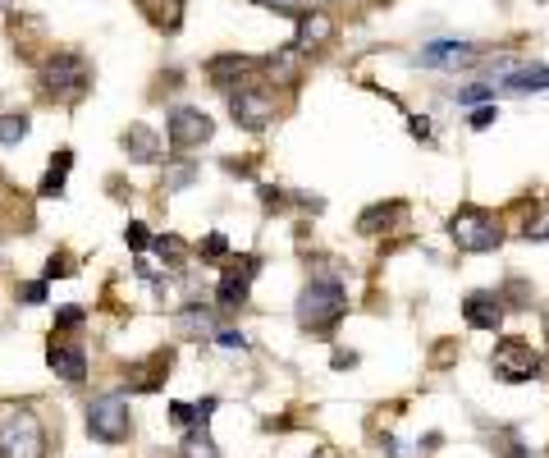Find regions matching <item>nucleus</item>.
I'll return each mask as SVG.
<instances>
[{"label": "nucleus", "instance_id": "nucleus-14", "mask_svg": "<svg viewBox=\"0 0 549 458\" xmlns=\"http://www.w3.org/2000/svg\"><path fill=\"white\" fill-rule=\"evenodd\" d=\"M252 69H257V60H252V55H216V60L206 65V74H211V83H216V88H234L238 78L252 74Z\"/></svg>", "mask_w": 549, "mask_h": 458}, {"label": "nucleus", "instance_id": "nucleus-18", "mask_svg": "<svg viewBox=\"0 0 549 458\" xmlns=\"http://www.w3.org/2000/svg\"><path fill=\"white\" fill-rule=\"evenodd\" d=\"M403 216V202H389V207H371V211H362V220H357V229L362 234H385L394 220Z\"/></svg>", "mask_w": 549, "mask_h": 458}, {"label": "nucleus", "instance_id": "nucleus-28", "mask_svg": "<svg viewBox=\"0 0 549 458\" xmlns=\"http://www.w3.org/2000/svg\"><path fill=\"white\" fill-rule=\"evenodd\" d=\"M193 179H197V170H193V165H183V170H174V175L161 179V188H165V193H179V188H188Z\"/></svg>", "mask_w": 549, "mask_h": 458}, {"label": "nucleus", "instance_id": "nucleus-33", "mask_svg": "<svg viewBox=\"0 0 549 458\" xmlns=\"http://www.w3.org/2000/svg\"><path fill=\"white\" fill-rule=\"evenodd\" d=\"M216 344H220V349H238V353H243V349H248V335H243V330H216Z\"/></svg>", "mask_w": 549, "mask_h": 458}, {"label": "nucleus", "instance_id": "nucleus-29", "mask_svg": "<svg viewBox=\"0 0 549 458\" xmlns=\"http://www.w3.org/2000/svg\"><path fill=\"white\" fill-rule=\"evenodd\" d=\"M124 243H129L133 252H142V248H151V234H147V225L142 220H133L129 229H124Z\"/></svg>", "mask_w": 549, "mask_h": 458}, {"label": "nucleus", "instance_id": "nucleus-30", "mask_svg": "<svg viewBox=\"0 0 549 458\" xmlns=\"http://www.w3.org/2000/svg\"><path fill=\"white\" fill-rule=\"evenodd\" d=\"M65 275H74V262H69L65 252H55L51 262H46V275H42V280H65Z\"/></svg>", "mask_w": 549, "mask_h": 458}, {"label": "nucleus", "instance_id": "nucleus-3", "mask_svg": "<svg viewBox=\"0 0 549 458\" xmlns=\"http://www.w3.org/2000/svg\"><path fill=\"white\" fill-rule=\"evenodd\" d=\"M92 88V65L78 51H55L42 65V92L55 101H78Z\"/></svg>", "mask_w": 549, "mask_h": 458}, {"label": "nucleus", "instance_id": "nucleus-31", "mask_svg": "<svg viewBox=\"0 0 549 458\" xmlns=\"http://www.w3.org/2000/svg\"><path fill=\"white\" fill-rule=\"evenodd\" d=\"M170 422H174V426H188V431H193V426H197V408H193V404H170Z\"/></svg>", "mask_w": 549, "mask_h": 458}, {"label": "nucleus", "instance_id": "nucleus-16", "mask_svg": "<svg viewBox=\"0 0 549 458\" xmlns=\"http://www.w3.org/2000/svg\"><path fill=\"white\" fill-rule=\"evenodd\" d=\"M174 330H179V335H216V312L202 303H188L179 317H174Z\"/></svg>", "mask_w": 549, "mask_h": 458}, {"label": "nucleus", "instance_id": "nucleus-34", "mask_svg": "<svg viewBox=\"0 0 549 458\" xmlns=\"http://www.w3.org/2000/svg\"><path fill=\"white\" fill-rule=\"evenodd\" d=\"M490 92H495V88H490V83H472V88H463V92H458V101H463V106H476V101H485V97H490Z\"/></svg>", "mask_w": 549, "mask_h": 458}, {"label": "nucleus", "instance_id": "nucleus-20", "mask_svg": "<svg viewBox=\"0 0 549 458\" xmlns=\"http://www.w3.org/2000/svg\"><path fill=\"white\" fill-rule=\"evenodd\" d=\"M69 165H74V152H60L51 161V170H46V179H42V188H37V193L42 197H60L65 193V175H69Z\"/></svg>", "mask_w": 549, "mask_h": 458}, {"label": "nucleus", "instance_id": "nucleus-21", "mask_svg": "<svg viewBox=\"0 0 549 458\" xmlns=\"http://www.w3.org/2000/svg\"><path fill=\"white\" fill-rule=\"evenodd\" d=\"M522 239H531V243H549V197L531 207L527 225H522Z\"/></svg>", "mask_w": 549, "mask_h": 458}, {"label": "nucleus", "instance_id": "nucleus-6", "mask_svg": "<svg viewBox=\"0 0 549 458\" xmlns=\"http://www.w3.org/2000/svg\"><path fill=\"white\" fill-rule=\"evenodd\" d=\"M490 371L499 381L517 385V381H536L540 376V353L531 349L527 339H499L495 353H490Z\"/></svg>", "mask_w": 549, "mask_h": 458}, {"label": "nucleus", "instance_id": "nucleus-1", "mask_svg": "<svg viewBox=\"0 0 549 458\" xmlns=\"http://www.w3.org/2000/svg\"><path fill=\"white\" fill-rule=\"evenodd\" d=\"M348 312V294H344V284L339 280H312L307 289L298 294V326L302 330H312V335H330L339 321H344Z\"/></svg>", "mask_w": 549, "mask_h": 458}, {"label": "nucleus", "instance_id": "nucleus-10", "mask_svg": "<svg viewBox=\"0 0 549 458\" xmlns=\"http://www.w3.org/2000/svg\"><path fill=\"white\" fill-rule=\"evenodd\" d=\"M463 321L472 330H499L504 326V298L490 294V289H476L463 298Z\"/></svg>", "mask_w": 549, "mask_h": 458}, {"label": "nucleus", "instance_id": "nucleus-15", "mask_svg": "<svg viewBox=\"0 0 549 458\" xmlns=\"http://www.w3.org/2000/svg\"><path fill=\"white\" fill-rule=\"evenodd\" d=\"M124 152L133 156V161H142V165H151V161H161V138L147 129V124H133L129 133H124Z\"/></svg>", "mask_w": 549, "mask_h": 458}, {"label": "nucleus", "instance_id": "nucleus-38", "mask_svg": "<svg viewBox=\"0 0 549 458\" xmlns=\"http://www.w3.org/2000/svg\"><path fill=\"white\" fill-rule=\"evenodd\" d=\"M261 202H266V207H289V197H284V188H261Z\"/></svg>", "mask_w": 549, "mask_h": 458}, {"label": "nucleus", "instance_id": "nucleus-7", "mask_svg": "<svg viewBox=\"0 0 549 458\" xmlns=\"http://www.w3.org/2000/svg\"><path fill=\"white\" fill-rule=\"evenodd\" d=\"M216 133V120L197 106H179L170 110V120H165V142H170V152H193L202 142H211Z\"/></svg>", "mask_w": 549, "mask_h": 458}, {"label": "nucleus", "instance_id": "nucleus-32", "mask_svg": "<svg viewBox=\"0 0 549 458\" xmlns=\"http://www.w3.org/2000/svg\"><path fill=\"white\" fill-rule=\"evenodd\" d=\"M74 326H83V307H60L55 312V330H74Z\"/></svg>", "mask_w": 549, "mask_h": 458}, {"label": "nucleus", "instance_id": "nucleus-26", "mask_svg": "<svg viewBox=\"0 0 549 458\" xmlns=\"http://www.w3.org/2000/svg\"><path fill=\"white\" fill-rule=\"evenodd\" d=\"M261 10H275V14H289V19H302L307 14V0H257Z\"/></svg>", "mask_w": 549, "mask_h": 458}, {"label": "nucleus", "instance_id": "nucleus-5", "mask_svg": "<svg viewBox=\"0 0 549 458\" xmlns=\"http://www.w3.org/2000/svg\"><path fill=\"white\" fill-rule=\"evenodd\" d=\"M133 431V417H129V399L124 394H101L87 404V436L101 440V445H124Z\"/></svg>", "mask_w": 549, "mask_h": 458}, {"label": "nucleus", "instance_id": "nucleus-2", "mask_svg": "<svg viewBox=\"0 0 549 458\" xmlns=\"http://www.w3.org/2000/svg\"><path fill=\"white\" fill-rule=\"evenodd\" d=\"M0 458H46L42 417L28 404H0Z\"/></svg>", "mask_w": 549, "mask_h": 458}, {"label": "nucleus", "instance_id": "nucleus-11", "mask_svg": "<svg viewBox=\"0 0 549 458\" xmlns=\"http://www.w3.org/2000/svg\"><path fill=\"white\" fill-rule=\"evenodd\" d=\"M476 55H481V51L467 46V42H431V46H421L417 65H426V69H458V65H472Z\"/></svg>", "mask_w": 549, "mask_h": 458}, {"label": "nucleus", "instance_id": "nucleus-25", "mask_svg": "<svg viewBox=\"0 0 549 458\" xmlns=\"http://www.w3.org/2000/svg\"><path fill=\"white\" fill-rule=\"evenodd\" d=\"M151 248L161 252L165 262H170V266H174V271H179V262H183V243H179V239H174V234H161V239H151Z\"/></svg>", "mask_w": 549, "mask_h": 458}, {"label": "nucleus", "instance_id": "nucleus-9", "mask_svg": "<svg viewBox=\"0 0 549 458\" xmlns=\"http://www.w3.org/2000/svg\"><path fill=\"white\" fill-rule=\"evenodd\" d=\"M252 280H257V257H234V262L220 271L216 303H220V307H243V303H248Z\"/></svg>", "mask_w": 549, "mask_h": 458}, {"label": "nucleus", "instance_id": "nucleus-24", "mask_svg": "<svg viewBox=\"0 0 549 458\" xmlns=\"http://www.w3.org/2000/svg\"><path fill=\"white\" fill-rule=\"evenodd\" d=\"M298 46H289V51H280V55H270V74H280L284 83H298Z\"/></svg>", "mask_w": 549, "mask_h": 458}, {"label": "nucleus", "instance_id": "nucleus-35", "mask_svg": "<svg viewBox=\"0 0 549 458\" xmlns=\"http://www.w3.org/2000/svg\"><path fill=\"white\" fill-rule=\"evenodd\" d=\"M495 120H499V110H495V106H476V110H472V120H467V124H472V129H490Z\"/></svg>", "mask_w": 549, "mask_h": 458}, {"label": "nucleus", "instance_id": "nucleus-13", "mask_svg": "<svg viewBox=\"0 0 549 458\" xmlns=\"http://www.w3.org/2000/svg\"><path fill=\"white\" fill-rule=\"evenodd\" d=\"M330 42H334V19H330V14H325V10H307V14H302V19H298V42H293V46L307 55V51H321V46H330Z\"/></svg>", "mask_w": 549, "mask_h": 458}, {"label": "nucleus", "instance_id": "nucleus-36", "mask_svg": "<svg viewBox=\"0 0 549 458\" xmlns=\"http://www.w3.org/2000/svg\"><path fill=\"white\" fill-rule=\"evenodd\" d=\"M408 133H412V138H421V142H431V120H426V115H412Z\"/></svg>", "mask_w": 549, "mask_h": 458}, {"label": "nucleus", "instance_id": "nucleus-37", "mask_svg": "<svg viewBox=\"0 0 549 458\" xmlns=\"http://www.w3.org/2000/svg\"><path fill=\"white\" fill-rule=\"evenodd\" d=\"M229 252V243H225V234H211V239L202 243V257H225Z\"/></svg>", "mask_w": 549, "mask_h": 458}, {"label": "nucleus", "instance_id": "nucleus-22", "mask_svg": "<svg viewBox=\"0 0 549 458\" xmlns=\"http://www.w3.org/2000/svg\"><path fill=\"white\" fill-rule=\"evenodd\" d=\"M28 129H33L28 115H0V147H19L28 138Z\"/></svg>", "mask_w": 549, "mask_h": 458}, {"label": "nucleus", "instance_id": "nucleus-12", "mask_svg": "<svg viewBox=\"0 0 549 458\" xmlns=\"http://www.w3.org/2000/svg\"><path fill=\"white\" fill-rule=\"evenodd\" d=\"M46 367H51L60 381L78 385L87 376V353L78 349V344H55V339H51V349H46Z\"/></svg>", "mask_w": 549, "mask_h": 458}, {"label": "nucleus", "instance_id": "nucleus-23", "mask_svg": "<svg viewBox=\"0 0 549 458\" xmlns=\"http://www.w3.org/2000/svg\"><path fill=\"white\" fill-rule=\"evenodd\" d=\"M183 458H220L216 445H211V436H206V426H193V431H188V440H183Z\"/></svg>", "mask_w": 549, "mask_h": 458}, {"label": "nucleus", "instance_id": "nucleus-19", "mask_svg": "<svg viewBox=\"0 0 549 458\" xmlns=\"http://www.w3.org/2000/svg\"><path fill=\"white\" fill-rule=\"evenodd\" d=\"M142 10H147V19L151 23H161V28H179V19H183V0H138Z\"/></svg>", "mask_w": 549, "mask_h": 458}, {"label": "nucleus", "instance_id": "nucleus-27", "mask_svg": "<svg viewBox=\"0 0 549 458\" xmlns=\"http://www.w3.org/2000/svg\"><path fill=\"white\" fill-rule=\"evenodd\" d=\"M19 303H23V307L46 303V280H28V284H19Z\"/></svg>", "mask_w": 549, "mask_h": 458}, {"label": "nucleus", "instance_id": "nucleus-17", "mask_svg": "<svg viewBox=\"0 0 549 458\" xmlns=\"http://www.w3.org/2000/svg\"><path fill=\"white\" fill-rule=\"evenodd\" d=\"M504 88L517 92V97H527V92H549V65H531V69L517 65L513 74L504 78Z\"/></svg>", "mask_w": 549, "mask_h": 458}, {"label": "nucleus", "instance_id": "nucleus-4", "mask_svg": "<svg viewBox=\"0 0 549 458\" xmlns=\"http://www.w3.org/2000/svg\"><path fill=\"white\" fill-rule=\"evenodd\" d=\"M449 239L458 252H495L504 243V229L499 216L485 207H458L449 216Z\"/></svg>", "mask_w": 549, "mask_h": 458}, {"label": "nucleus", "instance_id": "nucleus-8", "mask_svg": "<svg viewBox=\"0 0 549 458\" xmlns=\"http://www.w3.org/2000/svg\"><path fill=\"white\" fill-rule=\"evenodd\" d=\"M229 115H234V124L257 133L275 120V97L266 88H238V92H229Z\"/></svg>", "mask_w": 549, "mask_h": 458}]
</instances>
